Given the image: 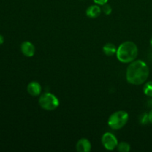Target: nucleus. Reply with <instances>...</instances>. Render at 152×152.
Instances as JSON below:
<instances>
[{
    "label": "nucleus",
    "mask_w": 152,
    "mask_h": 152,
    "mask_svg": "<svg viewBox=\"0 0 152 152\" xmlns=\"http://www.w3.org/2000/svg\"><path fill=\"white\" fill-rule=\"evenodd\" d=\"M149 68L144 61L136 60L131 62L126 70V80L134 86H140L146 82L149 76Z\"/></svg>",
    "instance_id": "obj_1"
},
{
    "label": "nucleus",
    "mask_w": 152,
    "mask_h": 152,
    "mask_svg": "<svg viewBox=\"0 0 152 152\" xmlns=\"http://www.w3.org/2000/svg\"><path fill=\"white\" fill-rule=\"evenodd\" d=\"M116 55L120 62L123 63H131L137 57L138 48L133 42H124L118 47Z\"/></svg>",
    "instance_id": "obj_2"
},
{
    "label": "nucleus",
    "mask_w": 152,
    "mask_h": 152,
    "mask_svg": "<svg viewBox=\"0 0 152 152\" xmlns=\"http://www.w3.org/2000/svg\"><path fill=\"white\" fill-rule=\"evenodd\" d=\"M129 120V114L125 111L113 113L108 120V125L113 130H119L124 127Z\"/></svg>",
    "instance_id": "obj_3"
},
{
    "label": "nucleus",
    "mask_w": 152,
    "mask_h": 152,
    "mask_svg": "<svg viewBox=\"0 0 152 152\" xmlns=\"http://www.w3.org/2000/svg\"><path fill=\"white\" fill-rule=\"evenodd\" d=\"M39 105L46 111H53L59 105V100L53 94L45 92L39 98Z\"/></svg>",
    "instance_id": "obj_4"
},
{
    "label": "nucleus",
    "mask_w": 152,
    "mask_h": 152,
    "mask_svg": "<svg viewBox=\"0 0 152 152\" xmlns=\"http://www.w3.org/2000/svg\"><path fill=\"white\" fill-rule=\"evenodd\" d=\"M102 144L105 149L108 151H112L115 149L118 145V140L115 135L111 132H106L102 137Z\"/></svg>",
    "instance_id": "obj_5"
},
{
    "label": "nucleus",
    "mask_w": 152,
    "mask_h": 152,
    "mask_svg": "<svg viewBox=\"0 0 152 152\" xmlns=\"http://www.w3.org/2000/svg\"><path fill=\"white\" fill-rule=\"evenodd\" d=\"M21 51L27 57H31L35 53V46L31 42L25 41L21 45Z\"/></svg>",
    "instance_id": "obj_6"
},
{
    "label": "nucleus",
    "mask_w": 152,
    "mask_h": 152,
    "mask_svg": "<svg viewBox=\"0 0 152 152\" xmlns=\"http://www.w3.org/2000/svg\"><path fill=\"white\" fill-rule=\"evenodd\" d=\"M76 149L79 152H89L91 150V143L86 138H81L76 144Z\"/></svg>",
    "instance_id": "obj_7"
},
{
    "label": "nucleus",
    "mask_w": 152,
    "mask_h": 152,
    "mask_svg": "<svg viewBox=\"0 0 152 152\" xmlns=\"http://www.w3.org/2000/svg\"><path fill=\"white\" fill-rule=\"evenodd\" d=\"M27 91L30 95L33 96H37L41 94L42 86L38 82L32 81L27 86Z\"/></svg>",
    "instance_id": "obj_8"
},
{
    "label": "nucleus",
    "mask_w": 152,
    "mask_h": 152,
    "mask_svg": "<svg viewBox=\"0 0 152 152\" xmlns=\"http://www.w3.org/2000/svg\"><path fill=\"white\" fill-rule=\"evenodd\" d=\"M101 11H102V9L99 7V4H93V5H91L86 9V13L88 17L92 18V19H94V18L98 17V16L100 15Z\"/></svg>",
    "instance_id": "obj_9"
},
{
    "label": "nucleus",
    "mask_w": 152,
    "mask_h": 152,
    "mask_svg": "<svg viewBox=\"0 0 152 152\" xmlns=\"http://www.w3.org/2000/svg\"><path fill=\"white\" fill-rule=\"evenodd\" d=\"M117 48L115 45L112 44V43H106L102 48L103 53L108 56H111L117 53Z\"/></svg>",
    "instance_id": "obj_10"
},
{
    "label": "nucleus",
    "mask_w": 152,
    "mask_h": 152,
    "mask_svg": "<svg viewBox=\"0 0 152 152\" xmlns=\"http://www.w3.org/2000/svg\"><path fill=\"white\" fill-rule=\"evenodd\" d=\"M117 148L120 152H129L131 150V145L126 142H119Z\"/></svg>",
    "instance_id": "obj_11"
},
{
    "label": "nucleus",
    "mask_w": 152,
    "mask_h": 152,
    "mask_svg": "<svg viewBox=\"0 0 152 152\" xmlns=\"http://www.w3.org/2000/svg\"><path fill=\"white\" fill-rule=\"evenodd\" d=\"M143 93L148 97H152V81L147 82L143 87Z\"/></svg>",
    "instance_id": "obj_12"
},
{
    "label": "nucleus",
    "mask_w": 152,
    "mask_h": 152,
    "mask_svg": "<svg viewBox=\"0 0 152 152\" xmlns=\"http://www.w3.org/2000/svg\"><path fill=\"white\" fill-rule=\"evenodd\" d=\"M140 123L142 125H146L148 124L149 122V118H148V114H146V113H143V114H141L140 116Z\"/></svg>",
    "instance_id": "obj_13"
},
{
    "label": "nucleus",
    "mask_w": 152,
    "mask_h": 152,
    "mask_svg": "<svg viewBox=\"0 0 152 152\" xmlns=\"http://www.w3.org/2000/svg\"><path fill=\"white\" fill-rule=\"evenodd\" d=\"M101 9H102V11L106 15H110L111 13V12H112V7H111V5L108 4V3L102 5Z\"/></svg>",
    "instance_id": "obj_14"
},
{
    "label": "nucleus",
    "mask_w": 152,
    "mask_h": 152,
    "mask_svg": "<svg viewBox=\"0 0 152 152\" xmlns=\"http://www.w3.org/2000/svg\"><path fill=\"white\" fill-rule=\"evenodd\" d=\"M93 1H94L95 4H99V5L102 6V5H103V4L108 3V0H93Z\"/></svg>",
    "instance_id": "obj_15"
},
{
    "label": "nucleus",
    "mask_w": 152,
    "mask_h": 152,
    "mask_svg": "<svg viewBox=\"0 0 152 152\" xmlns=\"http://www.w3.org/2000/svg\"><path fill=\"white\" fill-rule=\"evenodd\" d=\"M148 118H149L150 123L152 124V108L151 109V111H149V113H148Z\"/></svg>",
    "instance_id": "obj_16"
},
{
    "label": "nucleus",
    "mask_w": 152,
    "mask_h": 152,
    "mask_svg": "<svg viewBox=\"0 0 152 152\" xmlns=\"http://www.w3.org/2000/svg\"><path fill=\"white\" fill-rule=\"evenodd\" d=\"M147 105H148V107H149V108H152V97H151V99L148 100V102H147Z\"/></svg>",
    "instance_id": "obj_17"
},
{
    "label": "nucleus",
    "mask_w": 152,
    "mask_h": 152,
    "mask_svg": "<svg viewBox=\"0 0 152 152\" xmlns=\"http://www.w3.org/2000/svg\"><path fill=\"white\" fill-rule=\"evenodd\" d=\"M3 42H4V37L0 34V45L3 44Z\"/></svg>",
    "instance_id": "obj_18"
},
{
    "label": "nucleus",
    "mask_w": 152,
    "mask_h": 152,
    "mask_svg": "<svg viewBox=\"0 0 152 152\" xmlns=\"http://www.w3.org/2000/svg\"><path fill=\"white\" fill-rule=\"evenodd\" d=\"M150 44H151V48H152V37H151V40H150Z\"/></svg>",
    "instance_id": "obj_19"
}]
</instances>
